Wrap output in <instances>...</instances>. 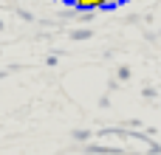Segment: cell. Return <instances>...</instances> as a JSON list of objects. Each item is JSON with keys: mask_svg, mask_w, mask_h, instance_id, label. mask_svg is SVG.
Segmentation results:
<instances>
[{"mask_svg": "<svg viewBox=\"0 0 161 155\" xmlns=\"http://www.w3.org/2000/svg\"><path fill=\"white\" fill-rule=\"evenodd\" d=\"M71 37H74V40H91V28H79V31H74Z\"/></svg>", "mask_w": 161, "mask_h": 155, "instance_id": "obj_3", "label": "cell"}, {"mask_svg": "<svg viewBox=\"0 0 161 155\" xmlns=\"http://www.w3.org/2000/svg\"><path fill=\"white\" fill-rule=\"evenodd\" d=\"M85 152H93V155H122L125 150H119V147H99V144H88V147H85Z\"/></svg>", "mask_w": 161, "mask_h": 155, "instance_id": "obj_1", "label": "cell"}, {"mask_svg": "<svg viewBox=\"0 0 161 155\" xmlns=\"http://www.w3.org/2000/svg\"><path fill=\"white\" fill-rule=\"evenodd\" d=\"M74 138H76V141H85V138H91V133H88V130H76Z\"/></svg>", "mask_w": 161, "mask_h": 155, "instance_id": "obj_4", "label": "cell"}, {"mask_svg": "<svg viewBox=\"0 0 161 155\" xmlns=\"http://www.w3.org/2000/svg\"><path fill=\"white\" fill-rule=\"evenodd\" d=\"M0 28H3V20H0Z\"/></svg>", "mask_w": 161, "mask_h": 155, "instance_id": "obj_6", "label": "cell"}, {"mask_svg": "<svg viewBox=\"0 0 161 155\" xmlns=\"http://www.w3.org/2000/svg\"><path fill=\"white\" fill-rule=\"evenodd\" d=\"M74 6L76 8H82V11H93V8H108V0H74Z\"/></svg>", "mask_w": 161, "mask_h": 155, "instance_id": "obj_2", "label": "cell"}, {"mask_svg": "<svg viewBox=\"0 0 161 155\" xmlns=\"http://www.w3.org/2000/svg\"><path fill=\"white\" fill-rule=\"evenodd\" d=\"M119 79H130V68H119Z\"/></svg>", "mask_w": 161, "mask_h": 155, "instance_id": "obj_5", "label": "cell"}]
</instances>
